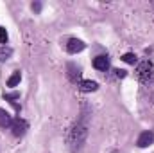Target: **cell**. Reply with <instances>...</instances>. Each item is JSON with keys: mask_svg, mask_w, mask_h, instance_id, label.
Masks as SVG:
<instances>
[{"mask_svg": "<svg viewBox=\"0 0 154 153\" xmlns=\"http://www.w3.org/2000/svg\"><path fill=\"white\" fill-rule=\"evenodd\" d=\"M4 99H5V101H9V103H11V105H13V106H14L16 110H20V105L16 103V99H20V94H18V92H11V94H4Z\"/></svg>", "mask_w": 154, "mask_h": 153, "instance_id": "cell-10", "label": "cell"}, {"mask_svg": "<svg viewBox=\"0 0 154 153\" xmlns=\"http://www.w3.org/2000/svg\"><path fill=\"white\" fill-rule=\"evenodd\" d=\"M86 137H88V115L82 114V117L77 121L75 124L70 128V132H68V141H66L68 148L72 151H79L82 148Z\"/></svg>", "mask_w": 154, "mask_h": 153, "instance_id": "cell-1", "label": "cell"}, {"mask_svg": "<svg viewBox=\"0 0 154 153\" xmlns=\"http://www.w3.org/2000/svg\"><path fill=\"white\" fill-rule=\"evenodd\" d=\"M31 7H32V11H36V13L41 11V4H39V2H32V5H31Z\"/></svg>", "mask_w": 154, "mask_h": 153, "instance_id": "cell-14", "label": "cell"}, {"mask_svg": "<svg viewBox=\"0 0 154 153\" xmlns=\"http://www.w3.org/2000/svg\"><path fill=\"white\" fill-rule=\"evenodd\" d=\"M136 76L142 83H149L152 79V65L149 61H142L136 67Z\"/></svg>", "mask_w": 154, "mask_h": 153, "instance_id": "cell-2", "label": "cell"}, {"mask_svg": "<svg viewBox=\"0 0 154 153\" xmlns=\"http://www.w3.org/2000/svg\"><path fill=\"white\" fill-rule=\"evenodd\" d=\"M20 79H22V74H20V70H16L13 76L7 79V86H16L20 83Z\"/></svg>", "mask_w": 154, "mask_h": 153, "instance_id": "cell-11", "label": "cell"}, {"mask_svg": "<svg viewBox=\"0 0 154 153\" xmlns=\"http://www.w3.org/2000/svg\"><path fill=\"white\" fill-rule=\"evenodd\" d=\"M9 126H13V117L9 115V112L0 108V128H9Z\"/></svg>", "mask_w": 154, "mask_h": 153, "instance_id": "cell-8", "label": "cell"}, {"mask_svg": "<svg viewBox=\"0 0 154 153\" xmlns=\"http://www.w3.org/2000/svg\"><path fill=\"white\" fill-rule=\"evenodd\" d=\"M68 77H70L72 83H77V81L81 79V69H79L77 65H74V63L68 65Z\"/></svg>", "mask_w": 154, "mask_h": 153, "instance_id": "cell-9", "label": "cell"}, {"mask_svg": "<svg viewBox=\"0 0 154 153\" xmlns=\"http://www.w3.org/2000/svg\"><path fill=\"white\" fill-rule=\"evenodd\" d=\"M115 76H116V77H125V76H127V72H125V70H120V69H116V70H115Z\"/></svg>", "mask_w": 154, "mask_h": 153, "instance_id": "cell-15", "label": "cell"}, {"mask_svg": "<svg viewBox=\"0 0 154 153\" xmlns=\"http://www.w3.org/2000/svg\"><path fill=\"white\" fill-rule=\"evenodd\" d=\"M0 43H7V31H5V27H0Z\"/></svg>", "mask_w": 154, "mask_h": 153, "instance_id": "cell-13", "label": "cell"}, {"mask_svg": "<svg viewBox=\"0 0 154 153\" xmlns=\"http://www.w3.org/2000/svg\"><path fill=\"white\" fill-rule=\"evenodd\" d=\"M13 133H14V137H22L25 132H27V128H29V124H27V121H23V119H14L13 121Z\"/></svg>", "mask_w": 154, "mask_h": 153, "instance_id": "cell-3", "label": "cell"}, {"mask_svg": "<svg viewBox=\"0 0 154 153\" xmlns=\"http://www.w3.org/2000/svg\"><path fill=\"white\" fill-rule=\"evenodd\" d=\"M122 60H124L125 63H129V65H134V63H136V56H134L133 52H127V54H124V56H122Z\"/></svg>", "mask_w": 154, "mask_h": 153, "instance_id": "cell-12", "label": "cell"}, {"mask_svg": "<svg viewBox=\"0 0 154 153\" xmlns=\"http://www.w3.org/2000/svg\"><path fill=\"white\" fill-rule=\"evenodd\" d=\"M84 47H86V43H84L82 40H77V38H70L68 43H66V50H68L70 54H77V52L84 50Z\"/></svg>", "mask_w": 154, "mask_h": 153, "instance_id": "cell-4", "label": "cell"}, {"mask_svg": "<svg viewBox=\"0 0 154 153\" xmlns=\"http://www.w3.org/2000/svg\"><path fill=\"white\" fill-rule=\"evenodd\" d=\"M154 142V133L152 132H142L140 133V137H138V141H136V144H138V148H147V146H151Z\"/></svg>", "mask_w": 154, "mask_h": 153, "instance_id": "cell-5", "label": "cell"}, {"mask_svg": "<svg viewBox=\"0 0 154 153\" xmlns=\"http://www.w3.org/2000/svg\"><path fill=\"white\" fill-rule=\"evenodd\" d=\"M99 88V85L91 79H84V81H79V90L81 92H95Z\"/></svg>", "mask_w": 154, "mask_h": 153, "instance_id": "cell-7", "label": "cell"}, {"mask_svg": "<svg viewBox=\"0 0 154 153\" xmlns=\"http://www.w3.org/2000/svg\"><path fill=\"white\" fill-rule=\"evenodd\" d=\"M93 67L97 69V70H108L109 69V60H108V56H97L95 60H93Z\"/></svg>", "mask_w": 154, "mask_h": 153, "instance_id": "cell-6", "label": "cell"}]
</instances>
